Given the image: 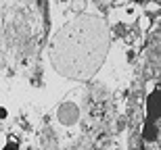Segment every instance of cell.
<instances>
[{
	"mask_svg": "<svg viewBox=\"0 0 161 150\" xmlns=\"http://www.w3.org/2000/svg\"><path fill=\"white\" fill-rule=\"evenodd\" d=\"M109 27L94 15H82L65 23L50 42L54 69L71 79H88L101 69L109 50Z\"/></svg>",
	"mask_w": 161,
	"mask_h": 150,
	"instance_id": "1",
	"label": "cell"
},
{
	"mask_svg": "<svg viewBox=\"0 0 161 150\" xmlns=\"http://www.w3.org/2000/svg\"><path fill=\"white\" fill-rule=\"evenodd\" d=\"M4 150H17V142H13V144H6Z\"/></svg>",
	"mask_w": 161,
	"mask_h": 150,
	"instance_id": "2",
	"label": "cell"
},
{
	"mask_svg": "<svg viewBox=\"0 0 161 150\" xmlns=\"http://www.w3.org/2000/svg\"><path fill=\"white\" fill-rule=\"evenodd\" d=\"M4 115H6V111H4V108H0V117H4Z\"/></svg>",
	"mask_w": 161,
	"mask_h": 150,
	"instance_id": "3",
	"label": "cell"
},
{
	"mask_svg": "<svg viewBox=\"0 0 161 150\" xmlns=\"http://www.w3.org/2000/svg\"><path fill=\"white\" fill-rule=\"evenodd\" d=\"M136 2H144V0H136Z\"/></svg>",
	"mask_w": 161,
	"mask_h": 150,
	"instance_id": "4",
	"label": "cell"
}]
</instances>
